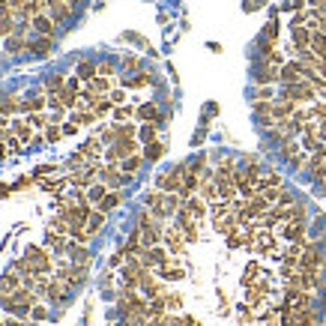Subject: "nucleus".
<instances>
[{
    "label": "nucleus",
    "mask_w": 326,
    "mask_h": 326,
    "mask_svg": "<svg viewBox=\"0 0 326 326\" xmlns=\"http://www.w3.org/2000/svg\"><path fill=\"white\" fill-rule=\"evenodd\" d=\"M78 126H81V123H75V120H69V123H66V126H63V135H75V132H78Z\"/></svg>",
    "instance_id": "48"
},
{
    "label": "nucleus",
    "mask_w": 326,
    "mask_h": 326,
    "mask_svg": "<svg viewBox=\"0 0 326 326\" xmlns=\"http://www.w3.org/2000/svg\"><path fill=\"white\" fill-rule=\"evenodd\" d=\"M24 261L30 263L36 272H51V255H48L45 249H39V246H27Z\"/></svg>",
    "instance_id": "2"
},
{
    "label": "nucleus",
    "mask_w": 326,
    "mask_h": 326,
    "mask_svg": "<svg viewBox=\"0 0 326 326\" xmlns=\"http://www.w3.org/2000/svg\"><path fill=\"white\" fill-rule=\"evenodd\" d=\"M120 200H123V195H120L117 189H111V192L105 195V200L99 203V209H105V212H108V209H114V206H120Z\"/></svg>",
    "instance_id": "28"
},
{
    "label": "nucleus",
    "mask_w": 326,
    "mask_h": 326,
    "mask_svg": "<svg viewBox=\"0 0 326 326\" xmlns=\"http://www.w3.org/2000/svg\"><path fill=\"white\" fill-rule=\"evenodd\" d=\"M308 162H311V159H305V156L299 153V156H293V159H290V168H293V171H302Z\"/></svg>",
    "instance_id": "40"
},
{
    "label": "nucleus",
    "mask_w": 326,
    "mask_h": 326,
    "mask_svg": "<svg viewBox=\"0 0 326 326\" xmlns=\"http://www.w3.org/2000/svg\"><path fill=\"white\" fill-rule=\"evenodd\" d=\"M108 192H111V189H108L105 183H96V186H90V192H87V200L99 206V203L105 200V195H108Z\"/></svg>",
    "instance_id": "23"
},
{
    "label": "nucleus",
    "mask_w": 326,
    "mask_h": 326,
    "mask_svg": "<svg viewBox=\"0 0 326 326\" xmlns=\"http://www.w3.org/2000/svg\"><path fill=\"white\" fill-rule=\"evenodd\" d=\"M305 78V69L299 60H290V63H281V84H296Z\"/></svg>",
    "instance_id": "5"
},
{
    "label": "nucleus",
    "mask_w": 326,
    "mask_h": 326,
    "mask_svg": "<svg viewBox=\"0 0 326 326\" xmlns=\"http://www.w3.org/2000/svg\"><path fill=\"white\" fill-rule=\"evenodd\" d=\"M275 81H281V66L266 63L255 72V84H275Z\"/></svg>",
    "instance_id": "7"
},
{
    "label": "nucleus",
    "mask_w": 326,
    "mask_h": 326,
    "mask_svg": "<svg viewBox=\"0 0 326 326\" xmlns=\"http://www.w3.org/2000/svg\"><path fill=\"white\" fill-rule=\"evenodd\" d=\"M21 284H24V281H21V275H18L15 269L3 272V275H0V296H9V293H15Z\"/></svg>",
    "instance_id": "8"
},
{
    "label": "nucleus",
    "mask_w": 326,
    "mask_h": 326,
    "mask_svg": "<svg viewBox=\"0 0 326 326\" xmlns=\"http://www.w3.org/2000/svg\"><path fill=\"white\" fill-rule=\"evenodd\" d=\"M60 138H63V129H60V126H51V123L45 126V141H48V144H54V141H60Z\"/></svg>",
    "instance_id": "38"
},
{
    "label": "nucleus",
    "mask_w": 326,
    "mask_h": 326,
    "mask_svg": "<svg viewBox=\"0 0 326 326\" xmlns=\"http://www.w3.org/2000/svg\"><path fill=\"white\" fill-rule=\"evenodd\" d=\"M281 222H308V209H305V203H293V206H287Z\"/></svg>",
    "instance_id": "17"
},
{
    "label": "nucleus",
    "mask_w": 326,
    "mask_h": 326,
    "mask_svg": "<svg viewBox=\"0 0 326 326\" xmlns=\"http://www.w3.org/2000/svg\"><path fill=\"white\" fill-rule=\"evenodd\" d=\"M258 275H261V266H258V263H249V269H246V275H243V284L249 287V284H252Z\"/></svg>",
    "instance_id": "37"
},
{
    "label": "nucleus",
    "mask_w": 326,
    "mask_h": 326,
    "mask_svg": "<svg viewBox=\"0 0 326 326\" xmlns=\"http://www.w3.org/2000/svg\"><path fill=\"white\" fill-rule=\"evenodd\" d=\"M0 326H6V323H0Z\"/></svg>",
    "instance_id": "51"
},
{
    "label": "nucleus",
    "mask_w": 326,
    "mask_h": 326,
    "mask_svg": "<svg viewBox=\"0 0 326 326\" xmlns=\"http://www.w3.org/2000/svg\"><path fill=\"white\" fill-rule=\"evenodd\" d=\"M108 99H111L114 105H123V102H126V93H123V90H114V93H111Z\"/></svg>",
    "instance_id": "45"
},
{
    "label": "nucleus",
    "mask_w": 326,
    "mask_h": 326,
    "mask_svg": "<svg viewBox=\"0 0 326 326\" xmlns=\"http://www.w3.org/2000/svg\"><path fill=\"white\" fill-rule=\"evenodd\" d=\"M51 231H57V234H69L72 228H69V222H66L63 215H54V219H51Z\"/></svg>",
    "instance_id": "36"
},
{
    "label": "nucleus",
    "mask_w": 326,
    "mask_h": 326,
    "mask_svg": "<svg viewBox=\"0 0 326 326\" xmlns=\"http://www.w3.org/2000/svg\"><path fill=\"white\" fill-rule=\"evenodd\" d=\"M99 75H105V78L114 75V63H102V66H99Z\"/></svg>",
    "instance_id": "49"
},
{
    "label": "nucleus",
    "mask_w": 326,
    "mask_h": 326,
    "mask_svg": "<svg viewBox=\"0 0 326 326\" xmlns=\"http://www.w3.org/2000/svg\"><path fill=\"white\" fill-rule=\"evenodd\" d=\"M30 314H33V317H36V320H48V317H51V314H48V308H45V305H33V308H30Z\"/></svg>",
    "instance_id": "41"
},
{
    "label": "nucleus",
    "mask_w": 326,
    "mask_h": 326,
    "mask_svg": "<svg viewBox=\"0 0 326 326\" xmlns=\"http://www.w3.org/2000/svg\"><path fill=\"white\" fill-rule=\"evenodd\" d=\"M30 27H33L36 33H42V36H51V33H54V27H57V21L39 12V15H33V18H30Z\"/></svg>",
    "instance_id": "12"
},
{
    "label": "nucleus",
    "mask_w": 326,
    "mask_h": 326,
    "mask_svg": "<svg viewBox=\"0 0 326 326\" xmlns=\"http://www.w3.org/2000/svg\"><path fill=\"white\" fill-rule=\"evenodd\" d=\"M132 114H135V108H129V105H117V111H114L117 120H126V117H132Z\"/></svg>",
    "instance_id": "42"
},
{
    "label": "nucleus",
    "mask_w": 326,
    "mask_h": 326,
    "mask_svg": "<svg viewBox=\"0 0 326 326\" xmlns=\"http://www.w3.org/2000/svg\"><path fill=\"white\" fill-rule=\"evenodd\" d=\"M162 243H165V249H168L171 255H183L189 240L183 237V231H180V228H165V234H162Z\"/></svg>",
    "instance_id": "3"
},
{
    "label": "nucleus",
    "mask_w": 326,
    "mask_h": 326,
    "mask_svg": "<svg viewBox=\"0 0 326 326\" xmlns=\"http://www.w3.org/2000/svg\"><path fill=\"white\" fill-rule=\"evenodd\" d=\"M135 114H138V117H141V120H153V123H156V120H159V117H162V114H159V111H156V105H153V102H147V105H141V108H138V111H135Z\"/></svg>",
    "instance_id": "27"
},
{
    "label": "nucleus",
    "mask_w": 326,
    "mask_h": 326,
    "mask_svg": "<svg viewBox=\"0 0 326 326\" xmlns=\"http://www.w3.org/2000/svg\"><path fill=\"white\" fill-rule=\"evenodd\" d=\"M183 206H186V209H189L195 219H203V215H206V200H203V197H195V195H192L186 203H183Z\"/></svg>",
    "instance_id": "19"
},
{
    "label": "nucleus",
    "mask_w": 326,
    "mask_h": 326,
    "mask_svg": "<svg viewBox=\"0 0 326 326\" xmlns=\"http://www.w3.org/2000/svg\"><path fill=\"white\" fill-rule=\"evenodd\" d=\"M15 33V15L9 12V6H0V36H12Z\"/></svg>",
    "instance_id": "15"
},
{
    "label": "nucleus",
    "mask_w": 326,
    "mask_h": 326,
    "mask_svg": "<svg viewBox=\"0 0 326 326\" xmlns=\"http://www.w3.org/2000/svg\"><path fill=\"white\" fill-rule=\"evenodd\" d=\"M252 243H255V249H258V252H275V237H272V231H269V228L255 231Z\"/></svg>",
    "instance_id": "9"
},
{
    "label": "nucleus",
    "mask_w": 326,
    "mask_h": 326,
    "mask_svg": "<svg viewBox=\"0 0 326 326\" xmlns=\"http://www.w3.org/2000/svg\"><path fill=\"white\" fill-rule=\"evenodd\" d=\"M90 108H93V111H96V114L102 117V114H108V111L114 108V102H111V99H105V96H99V99H96V102H93Z\"/></svg>",
    "instance_id": "32"
},
{
    "label": "nucleus",
    "mask_w": 326,
    "mask_h": 326,
    "mask_svg": "<svg viewBox=\"0 0 326 326\" xmlns=\"http://www.w3.org/2000/svg\"><path fill=\"white\" fill-rule=\"evenodd\" d=\"M138 66H141V60H138L135 54H129V57L123 60V69H126V72H129V69H138Z\"/></svg>",
    "instance_id": "43"
},
{
    "label": "nucleus",
    "mask_w": 326,
    "mask_h": 326,
    "mask_svg": "<svg viewBox=\"0 0 326 326\" xmlns=\"http://www.w3.org/2000/svg\"><path fill=\"white\" fill-rule=\"evenodd\" d=\"M299 150H302V144H296L293 138H287V141L281 144V159H287V162H290L293 156H299Z\"/></svg>",
    "instance_id": "26"
},
{
    "label": "nucleus",
    "mask_w": 326,
    "mask_h": 326,
    "mask_svg": "<svg viewBox=\"0 0 326 326\" xmlns=\"http://www.w3.org/2000/svg\"><path fill=\"white\" fill-rule=\"evenodd\" d=\"M6 326H21V323H15V320H6Z\"/></svg>",
    "instance_id": "50"
},
{
    "label": "nucleus",
    "mask_w": 326,
    "mask_h": 326,
    "mask_svg": "<svg viewBox=\"0 0 326 326\" xmlns=\"http://www.w3.org/2000/svg\"><path fill=\"white\" fill-rule=\"evenodd\" d=\"M12 111H21V102L15 96H0V117H6Z\"/></svg>",
    "instance_id": "25"
},
{
    "label": "nucleus",
    "mask_w": 326,
    "mask_h": 326,
    "mask_svg": "<svg viewBox=\"0 0 326 326\" xmlns=\"http://www.w3.org/2000/svg\"><path fill=\"white\" fill-rule=\"evenodd\" d=\"M21 45H24V42H21V36H18V33H12V36H9V51H18Z\"/></svg>",
    "instance_id": "44"
},
{
    "label": "nucleus",
    "mask_w": 326,
    "mask_h": 326,
    "mask_svg": "<svg viewBox=\"0 0 326 326\" xmlns=\"http://www.w3.org/2000/svg\"><path fill=\"white\" fill-rule=\"evenodd\" d=\"M156 132H159V126H156V123H144V126L138 129V135H141V141H144V144H150V141H156Z\"/></svg>",
    "instance_id": "31"
},
{
    "label": "nucleus",
    "mask_w": 326,
    "mask_h": 326,
    "mask_svg": "<svg viewBox=\"0 0 326 326\" xmlns=\"http://www.w3.org/2000/svg\"><path fill=\"white\" fill-rule=\"evenodd\" d=\"M296 203V195L293 192H287V189H281V197H278V206H293Z\"/></svg>",
    "instance_id": "39"
},
{
    "label": "nucleus",
    "mask_w": 326,
    "mask_h": 326,
    "mask_svg": "<svg viewBox=\"0 0 326 326\" xmlns=\"http://www.w3.org/2000/svg\"><path fill=\"white\" fill-rule=\"evenodd\" d=\"M102 225H105V209H99V206H96V209L90 212V219H87V231H90V237H93Z\"/></svg>",
    "instance_id": "22"
},
{
    "label": "nucleus",
    "mask_w": 326,
    "mask_h": 326,
    "mask_svg": "<svg viewBox=\"0 0 326 326\" xmlns=\"http://www.w3.org/2000/svg\"><path fill=\"white\" fill-rule=\"evenodd\" d=\"M9 126H12V132H15V135H18L21 141L33 144V138H36V135H33V123H30V120H12Z\"/></svg>",
    "instance_id": "13"
},
{
    "label": "nucleus",
    "mask_w": 326,
    "mask_h": 326,
    "mask_svg": "<svg viewBox=\"0 0 326 326\" xmlns=\"http://www.w3.org/2000/svg\"><path fill=\"white\" fill-rule=\"evenodd\" d=\"M311 27H305V24H293L290 27V36H293V48L296 51H305V48H311Z\"/></svg>",
    "instance_id": "4"
},
{
    "label": "nucleus",
    "mask_w": 326,
    "mask_h": 326,
    "mask_svg": "<svg viewBox=\"0 0 326 326\" xmlns=\"http://www.w3.org/2000/svg\"><path fill=\"white\" fill-rule=\"evenodd\" d=\"M96 75H99V66H93V63H81V66H78V78H81V81H93Z\"/></svg>",
    "instance_id": "30"
},
{
    "label": "nucleus",
    "mask_w": 326,
    "mask_h": 326,
    "mask_svg": "<svg viewBox=\"0 0 326 326\" xmlns=\"http://www.w3.org/2000/svg\"><path fill=\"white\" fill-rule=\"evenodd\" d=\"M305 228H308V222H284V240L287 243H302Z\"/></svg>",
    "instance_id": "11"
},
{
    "label": "nucleus",
    "mask_w": 326,
    "mask_h": 326,
    "mask_svg": "<svg viewBox=\"0 0 326 326\" xmlns=\"http://www.w3.org/2000/svg\"><path fill=\"white\" fill-rule=\"evenodd\" d=\"M281 99H290V102H296V105H305V102H314V99H317V87H314L308 78H302V81H296V84H284Z\"/></svg>",
    "instance_id": "1"
},
{
    "label": "nucleus",
    "mask_w": 326,
    "mask_h": 326,
    "mask_svg": "<svg viewBox=\"0 0 326 326\" xmlns=\"http://www.w3.org/2000/svg\"><path fill=\"white\" fill-rule=\"evenodd\" d=\"M296 317H299V326H317V314H314V308L296 311Z\"/></svg>",
    "instance_id": "34"
},
{
    "label": "nucleus",
    "mask_w": 326,
    "mask_h": 326,
    "mask_svg": "<svg viewBox=\"0 0 326 326\" xmlns=\"http://www.w3.org/2000/svg\"><path fill=\"white\" fill-rule=\"evenodd\" d=\"M126 180H129V174H120V168H114V165H108V168L102 171V183H105L108 189H120Z\"/></svg>",
    "instance_id": "10"
},
{
    "label": "nucleus",
    "mask_w": 326,
    "mask_h": 326,
    "mask_svg": "<svg viewBox=\"0 0 326 326\" xmlns=\"http://www.w3.org/2000/svg\"><path fill=\"white\" fill-rule=\"evenodd\" d=\"M162 296H165L168 311H180V308H183V296H180V293H162Z\"/></svg>",
    "instance_id": "33"
},
{
    "label": "nucleus",
    "mask_w": 326,
    "mask_h": 326,
    "mask_svg": "<svg viewBox=\"0 0 326 326\" xmlns=\"http://www.w3.org/2000/svg\"><path fill=\"white\" fill-rule=\"evenodd\" d=\"M162 153H165V147H162L159 141H150V144L144 147V159H147V162H159Z\"/></svg>",
    "instance_id": "24"
},
{
    "label": "nucleus",
    "mask_w": 326,
    "mask_h": 326,
    "mask_svg": "<svg viewBox=\"0 0 326 326\" xmlns=\"http://www.w3.org/2000/svg\"><path fill=\"white\" fill-rule=\"evenodd\" d=\"M63 75H48V78H45V90H48V93H51V96H57V93H60V90H63Z\"/></svg>",
    "instance_id": "29"
},
{
    "label": "nucleus",
    "mask_w": 326,
    "mask_h": 326,
    "mask_svg": "<svg viewBox=\"0 0 326 326\" xmlns=\"http://www.w3.org/2000/svg\"><path fill=\"white\" fill-rule=\"evenodd\" d=\"M311 51H314L320 60H326V33H320V30L311 33Z\"/></svg>",
    "instance_id": "21"
},
{
    "label": "nucleus",
    "mask_w": 326,
    "mask_h": 326,
    "mask_svg": "<svg viewBox=\"0 0 326 326\" xmlns=\"http://www.w3.org/2000/svg\"><path fill=\"white\" fill-rule=\"evenodd\" d=\"M30 123H33V129H42V126H48L42 114H30Z\"/></svg>",
    "instance_id": "46"
},
{
    "label": "nucleus",
    "mask_w": 326,
    "mask_h": 326,
    "mask_svg": "<svg viewBox=\"0 0 326 326\" xmlns=\"http://www.w3.org/2000/svg\"><path fill=\"white\" fill-rule=\"evenodd\" d=\"M159 275L174 281V278H183V275H186V269H183V263H180V261H168L165 266H159Z\"/></svg>",
    "instance_id": "16"
},
{
    "label": "nucleus",
    "mask_w": 326,
    "mask_h": 326,
    "mask_svg": "<svg viewBox=\"0 0 326 326\" xmlns=\"http://www.w3.org/2000/svg\"><path fill=\"white\" fill-rule=\"evenodd\" d=\"M141 162H144V156H129V159H126V162H123V171H126V174H135V171H138V168H141Z\"/></svg>",
    "instance_id": "35"
},
{
    "label": "nucleus",
    "mask_w": 326,
    "mask_h": 326,
    "mask_svg": "<svg viewBox=\"0 0 326 326\" xmlns=\"http://www.w3.org/2000/svg\"><path fill=\"white\" fill-rule=\"evenodd\" d=\"M45 102H48L45 96H30L27 102H21V111H24V114H39V111L45 108Z\"/></svg>",
    "instance_id": "20"
},
{
    "label": "nucleus",
    "mask_w": 326,
    "mask_h": 326,
    "mask_svg": "<svg viewBox=\"0 0 326 326\" xmlns=\"http://www.w3.org/2000/svg\"><path fill=\"white\" fill-rule=\"evenodd\" d=\"M69 284L60 281V278H51L48 281V290H45V299H51V302H66V296H69Z\"/></svg>",
    "instance_id": "6"
},
{
    "label": "nucleus",
    "mask_w": 326,
    "mask_h": 326,
    "mask_svg": "<svg viewBox=\"0 0 326 326\" xmlns=\"http://www.w3.org/2000/svg\"><path fill=\"white\" fill-rule=\"evenodd\" d=\"M27 48H30L33 54L45 57V54H51V51H54V39H51V36H42L39 42H27Z\"/></svg>",
    "instance_id": "18"
},
{
    "label": "nucleus",
    "mask_w": 326,
    "mask_h": 326,
    "mask_svg": "<svg viewBox=\"0 0 326 326\" xmlns=\"http://www.w3.org/2000/svg\"><path fill=\"white\" fill-rule=\"evenodd\" d=\"M261 6H263V0H246V3H243L246 12H255V9H261Z\"/></svg>",
    "instance_id": "47"
},
{
    "label": "nucleus",
    "mask_w": 326,
    "mask_h": 326,
    "mask_svg": "<svg viewBox=\"0 0 326 326\" xmlns=\"http://www.w3.org/2000/svg\"><path fill=\"white\" fill-rule=\"evenodd\" d=\"M69 258H72V266H87L90 263V252L81 243H72L69 246Z\"/></svg>",
    "instance_id": "14"
}]
</instances>
